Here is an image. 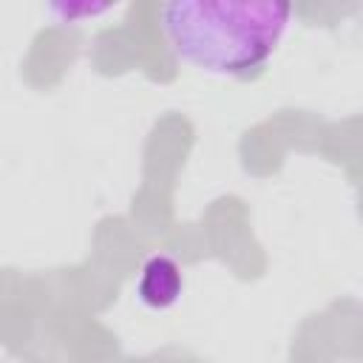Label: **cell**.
<instances>
[{"mask_svg":"<svg viewBox=\"0 0 363 363\" xmlns=\"http://www.w3.org/2000/svg\"><path fill=\"white\" fill-rule=\"evenodd\" d=\"M159 17L182 62L224 79L264 71L292 28V9L269 0H176Z\"/></svg>","mask_w":363,"mask_h":363,"instance_id":"obj_1","label":"cell"},{"mask_svg":"<svg viewBox=\"0 0 363 363\" xmlns=\"http://www.w3.org/2000/svg\"><path fill=\"white\" fill-rule=\"evenodd\" d=\"M184 295V269L167 252H153L145 258L136 275V301L150 312L173 309Z\"/></svg>","mask_w":363,"mask_h":363,"instance_id":"obj_2","label":"cell"},{"mask_svg":"<svg viewBox=\"0 0 363 363\" xmlns=\"http://www.w3.org/2000/svg\"><path fill=\"white\" fill-rule=\"evenodd\" d=\"M111 6H88V3H79V6H51L48 11L51 14H57L60 17V23H68V20H77L79 14H85V17H96V14H102V11H108Z\"/></svg>","mask_w":363,"mask_h":363,"instance_id":"obj_3","label":"cell"}]
</instances>
